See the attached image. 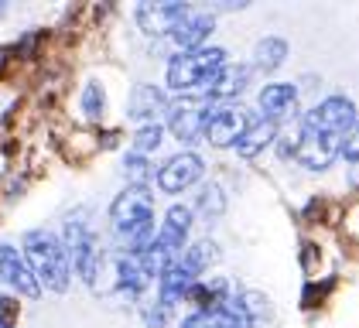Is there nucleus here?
<instances>
[{
	"label": "nucleus",
	"instance_id": "39448f33",
	"mask_svg": "<svg viewBox=\"0 0 359 328\" xmlns=\"http://www.w3.org/2000/svg\"><path fill=\"white\" fill-rule=\"evenodd\" d=\"M65 253L72 260V267L79 271V277H86L89 284H96V271H100V250H96V236L93 229L83 222V216L69 219L65 222Z\"/></svg>",
	"mask_w": 359,
	"mask_h": 328
},
{
	"label": "nucleus",
	"instance_id": "7ed1b4c3",
	"mask_svg": "<svg viewBox=\"0 0 359 328\" xmlns=\"http://www.w3.org/2000/svg\"><path fill=\"white\" fill-rule=\"evenodd\" d=\"M222 65H226V52H222V48L182 52V55H175L171 65H168V86H171L175 93H195V89H205Z\"/></svg>",
	"mask_w": 359,
	"mask_h": 328
},
{
	"label": "nucleus",
	"instance_id": "c85d7f7f",
	"mask_svg": "<svg viewBox=\"0 0 359 328\" xmlns=\"http://www.w3.org/2000/svg\"><path fill=\"white\" fill-rule=\"evenodd\" d=\"M294 147H298V137H280V144H277L280 158H294Z\"/></svg>",
	"mask_w": 359,
	"mask_h": 328
},
{
	"label": "nucleus",
	"instance_id": "c756f323",
	"mask_svg": "<svg viewBox=\"0 0 359 328\" xmlns=\"http://www.w3.org/2000/svg\"><path fill=\"white\" fill-rule=\"evenodd\" d=\"M0 328H7V325H0Z\"/></svg>",
	"mask_w": 359,
	"mask_h": 328
},
{
	"label": "nucleus",
	"instance_id": "f8f14e48",
	"mask_svg": "<svg viewBox=\"0 0 359 328\" xmlns=\"http://www.w3.org/2000/svg\"><path fill=\"white\" fill-rule=\"evenodd\" d=\"M185 14H189V4H140L137 25L147 34H171Z\"/></svg>",
	"mask_w": 359,
	"mask_h": 328
},
{
	"label": "nucleus",
	"instance_id": "cd10ccee",
	"mask_svg": "<svg viewBox=\"0 0 359 328\" xmlns=\"http://www.w3.org/2000/svg\"><path fill=\"white\" fill-rule=\"evenodd\" d=\"M14 322H18V301L0 298V325L14 328Z\"/></svg>",
	"mask_w": 359,
	"mask_h": 328
},
{
	"label": "nucleus",
	"instance_id": "6ab92c4d",
	"mask_svg": "<svg viewBox=\"0 0 359 328\" xmlns=\"http://www.w3.org/2000/svg\"><path fill=\"white\" fill-rule=\"evenodd\" d=\"M185 298L195 301V304H198V311H212V308H219V304L229 301V284H226L222 277H216L212 284H198V280H195L192 291H189Z\"/></svg>",
	"mask_w": 359,
	"mask_h": 328
},
{
	"label": "nucleus",
	"instance_id": "b1692460",
	"mask_svg": "<svg viewBox=\"0 0 359 328\" xmlns=\"http://www.w3.org/2000/svg\"><path fill=\"white\" fill-rule=\"evenodd\" d=\"M198 209L205 216H219L222 209H226V198H222L219 185H205V189L198 191Z\"/></svg>",
	"mask_w": 359,
	"mask_h": 328
},
{
	"label": "nucleus",
	"instance_id": "f257e3e1",
	"mask_svg": "<svg viewBox=\"0 0 359 328\" xmlns=\"http://www.w3.org/2000/svg\"><path fill=\"white\" fill-rule=\"evenodd\" d=\"M110 222L113 233L130 243L134 257L147 253L154 243V198H151V191L130 185L123 195H116V202L110 205Z\"/></svg>",
	"mask_w": 359,
	"mask_h": 328
},
{
	"label": "nucleus",
	"instance_id": "a878e982",
	"mask_svg": "<svg viewBox=\"0 0 359 328\" xmlns=\"http://www.w3.org/2000/svg\"><path fill=\"white\" fill-rule=\"evenodd\" d=\"M346 161H359V120L353 123V130L342 137V151H339Z\"/></svg>",
	"mask_w": 359,
	"mask_h": 328
},
{
	"label": "nucleus",
	"instance_id": "9d476101",
	"mask_svg": "<svg viewBox=\"0 0 359 328\" xmlns=\"http://www.w3.org/2000/svg\"><path fill=\"white\" fill-rule=\"evenodd\" d=\"M182 328H253V318L243 311L240 298H229L226 304L212 308V311H195L189 315Z\"/></svg>",
	"mask_w": 359,
	"mask_h": 328
},
{
	"label": "nucleus",
	"instance_id": "0eeeda50",
	"mask_svg": "<svg viewBox=\"0 0 359 328\" xmlns=\"http://www.w3.org/2000/svg\"><path fill=\"white\" fill-rule=\"evenodd\" d=\"M342 151V137H332V134H308L302 130L298 134V147H294V158L302 168L308 171H325Z\"/></svg>",
	"mask_w": 359,
	"mask_h": 328
},
{
	"label": "nucleus",
	"instance_id": "aec40b11",
	"mask_svg": "<svg viewBox=\"0 0 359 328\" xmlns=\"http://www.w3.org/2000/svg\"><path fill=\"white\" fill-rule=\"evenodd\" d=\"M284 58H287V41H284V38H264V41L257 45V69H264V72L280 69Z\"/></svg>",
	"mask_w": 359,
	"mask_h": 328
},
{
	"label": "nucleus",
	"instance_id": "4468645a",
	"mask_svg": "<svg viewBox=\"0 0 359 328\" xmlns=\"http://www.w3.org/2000/svg\"><path fill=\"white\" fill-rule=\"evenodd\" d=\"M212 27H216V18L212 14H185L178 27L171 31V41L182 48V52H198L202 45H205V38L212 34Z\"/></svg>",
	"mask_w": 359,
	"mask_h": 328
},
{
	"label": "nucleus",
	"instance_id": "a211bd4d",
	"mask_svg": "<svg viewBox=\"0 0 359 328\" xmlns=\"http://www.w3.org/2000/svg\"><path fill=\"white\" fill-rule=\"evenodd\" d=\"M271 140H277V123L274 120H250V127L243 130V137L233 144L240 158H257Z\"/></svg>",
	"mask_w": 359,
	"mask_h": 328
},
{
	"label": "nucleus",
	"instance_id": "9b49d317",
	"mask_svg": "<svg viewBox=\"0 0 359 328\" xmlns=\"http://www.w3.org/2000/svg\"><path fill=\"white\" fill-rule=\"evenodd\" d=\"M0 280L4 284H11L18 294H25V298H38L41 294V284L34 280V273L31 267L25 264V257L14 250V246H4L0 243Z\"/></svg>",
	"mask_w": 359,
	"mask_h": 328
},
{
	"label": "nucleus",
	"instance_id": "ddd939ff",
	"mask_svg": "<svg viewBox=\"0 0 359 328\" xmlns=\"http://www.w3.org/2000/svg\"><path fill=\"white\" fill-rule=\"evenodd\" d=\"M198 280L182 260H175V264H168L165 271L158 273V304H165V308H171V304H178V301L185 298L189 291H192V284Z\"/></svg>",
	"mask_w": 359,
	"mask_h": 328
},
{
	"label": "nucleus",
	"instance_id": "6e6552de",
	"mask_svg": "<svg viewBox=\"0 0 359 328\" xmlns=\"http://www.w3.org/2000/svg\"><path fill=\"white\" fill-rule=\"evenodd\" d=\"M202 168H205L202 158L192 154V151L175 154V158L158 171V185H161V191H168V195H178V191H185L189 185H195V182L202 178Z\"/></svg>",
	"mask_w": 359,
	"mask_h": 328
},
{
	"label": "nucleus",
	"instance_id": "423d86ee",
	"mask_svg": "<svg viewBox=\"0 0 359 328\" xmlns=\"http://www.w3.org/2000/svg\"><path fill=\"white\" fill-rule=\"evenodd\" d=\"M250 127V116L247 109L240 107H219V109H209L205 113V123H202V137L212 144V147H229L236 144L243 130Z\"/></svg>",
	"mask_w": 359,
	"mask_h": 328
},
{
	"label": "nucleus",
	"instance_id": "2eb2a0df",
	"mask_svg": "<svg viewBox=\"0 0 359 328\" xmlns=\"http://www.w3.org/2000/svg\"><path fill=\"white\" fill-rule=\"evenodd\" d=\"M298 107V86H291V82H271V86H264V93H260V109L267 113L264 120H280V116H287V113H294Z\"/></svg>",
	"mask_w": 359,
	"mask_h": 328
},
{
	"label": "nucleus",
	"instance_id": "bb28decb",
	"mask_svg": "<svg viewBox=\"0 0 359 328\" xmlns=\"http://www.w3.org/2000/svg\"><path fill=\"white\" fill-rule=\"evenodd\" d=\"M144 322H147L151 328H165V322H168V308L154 301V308H144Z\"/></svg>",
	"mask_w": 359,
	"mask_h": 328
},
{
	"label": "nucleus",
	"instance_id": "f3484780",
	"mask_svg": "<svg viewBox=\"0 0 359 328\" xmlns=\"http://www.w3.org/2000/svg\"><path fill=\"white\" fill-rule=\"evenodd\" d=\"M168 96L158 89V86H137L134 93H130V113L127 116H137V120H147V123H154V116L158 113H168Z\"/></svg>",
	"mask_w": 359,
	"mask_h": 328
},
{
	"label": "nucleus",
	"instance_id": "f03ea898",
	"mask_svg": "<svg viewBox=\"0 0 359 328\" xmlns=\"http://www.w3.org/2000/svg\"><path fill=\"white\" fill-rule=\"evenodd\" d=\"M25 264L31 267L34 280L45 284L48 291H55V294L69 291V284H72V260H69L65 246L58 243L52 233L31 229L25 236Z\"/></svg>",
	"mask_w": 359,
	"mask_h": 328
},
{
	"label": "nucleus",
	"instance_id": "5701e85b",
	"mask_svg": "<svg viewBox=\"0 0 359 328\" xmlns=\"http://www.w3.org/2000/svg\"><path fill=\"white\" fill-rule=\"evenodd\" d=\"M161 147V127L158 123H144L137 134H134V154H147V151H158Z\"/></svg>",
	"mask_w": 359,
	"mask_h": 328
},
{
	"label": "nucleus",
	"instance_id": "1a4fd4ad",
	"mask_svg": "<svg viewBox=\"0 0 359 328\" xmlns=\"http://www.w3.org/2000/svg\"><path fill=\"white\" fill-rule=\"evenodd\" d=\"M205 113H209L205 103H198V100H182V103L168 107V127H171V134L178 137L182 144H195V140L202 137Z\"/></svg>",
	"mask_w": 359,
	"mask_h": 328
},
{
	"label": "nucleus",
	"instance_id": "dca6fc26",
	"mask_svg": "<svg viewBox=\"0 0 359 328\" xmlns=\"http://www.w3.org/2000/svg\"><path fill=\"white\" fill-rule=\"evenodd\" d=\"M250 69L247 65H222L219 72L212 76V82L205 86V96L209 100H229V96H240L247 89Z\"/></svg>",
	"mask_w": 359,
	"mask_h": 328
},
{
	"label": "nucleus",
	"instance_id": "20e7f679",
	"mask_svg": "<svg viewBox=\"0 0 359 328\" xmlns=\"http://www.w3.org/2000/svg\"><path fill=\"white\" fill-rule=\"evenodd\" d=\"M353 123H356V107L346 96H329L302 116V130H308V134L346 137L353 130Z\"/></svg>",
	"mask_w": 359,
	"mask_h": 328
},
{
	"label": "nucleus",
	"instance_id": "393cba45",
	"mask_svg": "<svg viewBox=\"0 0 359 328\" xmlns=\"http://www.w3.org/2000/svg\"><path fill=\"white\" fill-rule=\"evenodd\" d=\"M123 171H127V178L134 182V189H144V182L151 178V164H147V158H140V154H127Z\"/></svg>",
	"mask_w": 359,
	"mask_h": 328
},
{
	"label": "nucleus",
	"instance_id": "4be33fe9",
	"mask_svg": "<svg viewBox=\"0 0 359 328\" xmlns=\"http://www.w3.org/2000/svg\"><path fill=\"white\" fill-rule=\"evenodd\" d=\"M83 113L89 120H100V116L107 113V93H103V86L89 82L83 89Z\"/></svg>",
	"mask_w": 359,
	"mask_h": 328
},
{
	"label": "nucleus",
	"instance_id": "412c9836",
	"mask_svg": "<svg viewBox=\"0 0 359 328\" xmlns=\"http://www.w3.org/2000/svg\"><path fill=\"white\" fill-rule=\"evenodd\" d=\"M216 260H219V250H216V243H209V240L189 246V250H185V257H182V264H185L195 277H198V273H205Z\"/></svg>",
	"mask_w": 359,
	"mask_h": 328
}]
</instances>
